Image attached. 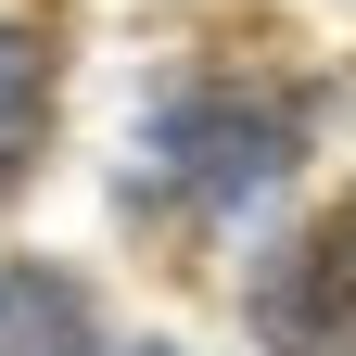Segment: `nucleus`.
I'll use <instances>...</instances> for the list:
<instances>
[{
    "mask_svg": "<svg viewBox=\"0 0 356 356\" xmlns=\"http://www.w3.org/2000/svg\"><path fill=\"white\" fill-rule=\"evenodd\" d=\"M153 153L204 204H242V191H267L293 165V102H267V89H178L153 115Z\"/></svg>",
    "mask_w": 356,
    "mask_h": 356,
    "instance_id": "nucleus-1",
    "label": "nucleus"
},
{
    "mask_svg": "<svg viewBox=\"0 0 356 356\" xmlns=\"http://www.w3.org/2000/svg\"><path fill=\"white\" fill-rule=\"evenodd\" d=\"M254 331H267V356H356V204H331L254 280Z\"/></svg>",
    "mask_w": 356,
    "mask_h": 356,
    "instance_id": "nucleus-2",
    "label": "nucleus"
},
{
    "mask_svg": "<svg viewBox=\"0 0 356 356\" xmlns=\"http://www.w3.org/2000/svg\"><path fill=\"white\" fill-rule=\"evenodd\" d=\"M38 127H51V51L26 26H0V178L38 153Z\"/></svg>",
    "mask_w": 356,
    "mask_h": 356,
    "instance_id": "nucleus-3",
    "label": "nucleus"
},
{
    "mask_svg": "<svg viewBox=\"0 0 356 356\" xmlns=\"http://www.w3.org/2000/svg\"><path fill=\"white\" fill-rule=\"evenodd\" d=\"M13 305H26V331H13V356H76V293H64V280H26Z\"/></svg>",
    "mask_w": 356,
    "mask_h": 356,
    "instance_id": "nucleus-4",
    "label": "nucleus"
}]
</instances>
